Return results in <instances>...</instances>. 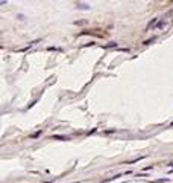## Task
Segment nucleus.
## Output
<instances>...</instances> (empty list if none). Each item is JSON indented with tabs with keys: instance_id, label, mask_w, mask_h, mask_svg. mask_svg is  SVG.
<instances>
[{
	"instance_id": "3",
	"label": "nucleus",
	"mask_w": 173,
	"mask_h": 183,
	"mask_svg": "<svg viewBox=\"0 0 173 183\" xmlns=\"http://www.w3.org/2000/svg\"><path fill=\"white\" fill-rule=\"evenodd\" d=\"M55 139H59V141H67L69 137H62V136H55Z\"/></svg>"
},
{
	"instance_id": "4",
	"label": "nucleus",
	"mask_w": 173,
	"mask_h": 183,
	"mask_svg": "<svg viewBox=\"0 0 173 183\" xmlns=\"http://www.w3.org/2000/svg\"><path fill=\"white\" fill-rule=\"evenodd\" d=\"M47 51H62L61 47H47Z\"/></svg>"
},
{
	"instance_id": "1",
	"label": "nucleus",
	"mask_w": 173,
	"mask_h": 183,
	"mask_svg": "<svg viewBox=\"0 0 173 183\" xmlns=\"http://www.w3.org/2000/svg\"><path fill=\"white\" fill-rule=\"evenodd\" d=\"M158 21V18H154L150 23H149V26H147V29H152V28H155V23Z\"/></svg>"
},
{
	"instance_id": "2",
	"label": "nucleus",
	"mask_w": 173,
	"mask_h": 183,
	"mask_svg": "<svg viewBox=\"0 0 173 183\" xmlns=\"http://www.w3.org/2000/svg\"><path fill=\"white\" fill-rule=\"evenodd\" d=\"M84 23H85V20H79V21H76L74 25H78V26H82Z\"/></svg>"
}]
</instances>
